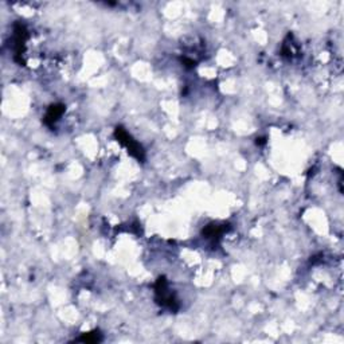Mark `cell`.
Masks as SVG:
<instances>
[{
	"label": "cell",
	"mask_w": 344,
	"mask_h": 344,
	"mask_svg": "<svg viewBox=\"0 0 344 344\" xmlns=\"http://www.w3.org/2000/svg\"><path fill=\"white\" fill-rule=\"evenodd\" d=\"M79 340L85 343H95V341H100V336H98V332H97V335H95V332H93V333H86Z\"/></svg>",
	"instance_id": "cell-6"
},
{
	"label": "cell",
	"mask_w": 344,
	"mask_h": 344,
	"mask_svg": "<svg viewBox=\"0 0 344 344\" xmlns=\"http://www.w3.org/2000/svg\"><path fill=\"white\" fill-rule=\"evenodd\" d=\"M155 292H156V301L160 304L162 307H166L171 311H176L178 309V304L176 300L172 296L170 290H168V284L164 277H160L155 285Z\"/></svg>",
	"instance_id": "cell-1"
},
{
	"label": "cell",
	"mask_w": 344,
	"mask_h": 344,
	"mask_svg": "<svg viewBox=\"0 0 344 344\" xmlns=\"http://www.w3.org/2000/svg\"><path fill=\"white\" fill-rule=\"evenodd\" d=\"M63 112H65V106H63V105H51L50 108H49V110H47V113H46L45 123L47 125H53L55 121H58L59 119H61Z\"/></svg>",
	"instance_id": "cell-4"
},
{
	"label": "cell",
	"mask_w": 344,
	"mask_h": 344,
	"mask_svg": "<svg viewBox=\"0 0 344 344\" xmlns=\"http://www.w3.org/2000/svg\"><path fill=\"white\" fill-rule=\"evenodd\" d=\"M27 41V31L25 26L17 25L15 26V33H14V50H15V59L21 57L22 53L25 51V45Z\"/></svg>",
	"instance_id": "cell-3"
},
{
	"label": "cell",
	"mask_w": 344,
	"mask_h": 344,
	"mask_svg": "<svg viewBox=\"0 0 344 344\" xmlns=\"http://www.w3.org/2000/svg\"><path fill=\"white\" fill-rule=\"evenodd\" d=\"M114 135H116L117 140L120 141L121 144L128 150V154L132 155L133 158H136L137 160H143L144 159V151H143V148L137 144L136 141L133 140L132 137L129 136L128 132H125L123 128H116Z\"/></svg>",
	"instance_id": "cell-2"
},
{
	"label": "cell",
	"mask_w": 344,
	"mask_h": 344,
	"mask_svg": "<svg viewBox=\"0 0 344 344\" xmlns=\"http://www.w3.org/2000/svg\"><path fill=\"white\" fill-rule=\"evenodd\" d=\"M224 230H227V227H224L223 226H218V224H210V226H207V227L204 228L203 230V236L206 237V238H214V240H218V238H220V236L223 234Z\"/></svg>",
	"instance_id": "cell-5"
}]
</instances>
